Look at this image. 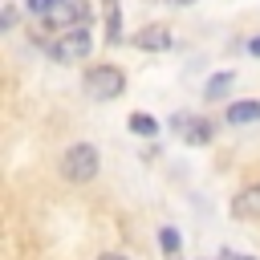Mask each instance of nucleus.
<instances>
[{
  "label": "nucleus",
  "mask_w": 260,
  "mask_h": 260,
  "mask_svg": "<svg viewBox=\"0 0 260 260\" xmlns=\"http://www.w3.org/2000/svg\"><path fill=\"white\" fill-rule=\"evenodd\" d=\"M45 53H49L53 61H61V65H69V61H85V57L93 53V32H89L85 24L65 28V32H57L53 41H45Z\"/></svg>",
  "instance_id": "1"
},
{
  "label": "nucleus",
  "mask_w": 260,
  "mask_h": 260,
  "mask_svg": "<svg viewBox=\"0 0 260 260\" xmlns=\"http://www.w3.org/2000/svg\"><path fill=\"white\" fill-rule=\"evenodd\" d=\"M98 167H102V154L93 142H73L65 154H61V175L69 183H89L98 179Z\"/></svg>",
  "instance_id": "2"
},
{
  "label": "nucleus",
  "mask_w": 260,
  "mask_h": 260,
  "mask_svg": "<svg viewBox=\"0 0 260 260\" xmlns=\"http://www.w3.org/2000/svg\"><path fill=\"white\" fill-rule=\"evenodd\" d=\"M122 89H126V73H122L118 65L102 61V65H89V69H85V93H89V98L114 102V98H122Z\"/></svg>",
  "instance_id": "3"
},
{
  "label": "nucleus",
  "mask_w": 260,
  "mask_h": 260,
  "mask_svg": "<svg viewBox=\"0 0 260 260\" xmlns=\"http://www.w3.org/2000/svg\"><path fill=\"white\" fill-rule=\"evenodd\" d=\"M85 20H89V4H85V0H61V4H53L49 16H45V24H49L53 32L77 28V24H85Z\"/></svg>",
  "instance_id": "4"
},
{
  "label": "nucleus",
  "mask_w": 260,
  "mask_h": 260,
  "mask_svg": "<svg viewBox=\"0 0 260 260\" xmlns=\"http://www.w3.org/2000/svg\"><path fill=\"white\" fill-rule=\"evenodd\" d=\"M134 49H142V53H167L171 49V28L146 24L142 32H134Z\"/></svg>",
  "instance_id": "5"
},
{
  "label": "nucleus",
  "mask_w": 260,
  "mask_h": 260,
  "mask_svg": "<svg viewBox=\"0 0 260 260\" xmlns=\"http://www.w3.org/2000/svg\"><path fill=\"white\" fill-rule=\"evenodd\" d=\"M175 126H183V142H191V146H207V142H211V122H207V118H187V114H179Z\"/></svg>",
  "instance_id": "6"
},
{
  "label": "nucleus",
  "mask_w": 260,
  "mask_h": 260,
  "mask_svg": "<svg viewBox=\"0 0 260 260\" xmlns=\"http://www.w3.org/2000/svg\"><path fill=\"white\" fill-rule=\"evenodd\" d=\"M232 215H236V219H260V183L244 187V191L232 199Z\"/></svg>",
  "instance_id": "7"
},
{
  "label": "nucleus",
  "mask_w": 260,
  "mask_h": 260,
  "mask_svg": "<svg viewBox=\"0 0 260 260\" xmlns=\"http://www.w3.org/2000/svg\"><path fill=\"white\" fill-rule=\"evenodd\" d=\"M232 81H236V73H232V69L211 73V77H207V85H203V102H223V98H228V89H232Z\"/></svg>",
  "instance_id": "8"
},
{
  "label": "nucleus",
  "mask_w": 260,
  "mask_h": 260,
  "mask_svg": "<svg viewBox=\"0 0 260 260\" xmlns=\"http://www.w3.org/2000/svg\"><path fill=\"white\" fill-rule=\"evenodd\" d=\"M228 122H232V126L260 122V102H232V106H228Z\"/></svg>",
  "instance_id": "9"
},
{
  "label": "nucleus",
  "mask_w": 260,
  "mask_h": 260,
  "mask_svg": "<svg viewBox=\"0 0 260 260\" xmlns=\"http://www.w3.org/2000/svg\"><path fill=\"white\" fill-rule=\"evenodd\" d=\"M134 134H142V138H150V134H158V122L150 118V114H130V122H126Z\"/></svg>",
  "instance_id": "10"
},
{
  "label": "nucleus",
  "mask_w": 260,
  "mask_h": 260,
  "mask_svg": "<svg viewBox=\"0 0 260 260\" xmlns=\"http://www.w3.org/2000/svg\"><path fill=\"white\" fill-rule=\"evenodd\" d=\"M106 28H110V41H122V16H118V0H106Z\"/></svg>",
  "instance_id": "11"
},
{
  "label": "nucleus",
  "mask_w": 260,
  "mask_h": 260,
  "mask_svg": "<svg viewBox=\"0 0 260 260\" xmlns=\"http://www.w3.org/2000/svg\"><path fill=\"white\" fill-rule=\"evenodd\" d=\"M158 244H162V252H167V256H175L183 240H179V232H175V228H158Z\"/></svg>",
  "instance_id": "12"
},
{
  "label": "nucleus",
  "mask_w": 260,
  "mask_h": 260,
  "mask_svg": "<svg viewBox=\"0 0 260 260\" xmlns=\"http://www.w3.org/2000/svg\"><path fill=\"white\" fill-rule=\"evenodd\" d=\"M53 4H61V0H24V8H28V16H41V20L49 16V8H53Z\"/></svg>",
  "instance_id": "13"
},
{
  "label": "nucleus",
  "mask_w": 260,
  "mask_h": 260,
  "mask_svg": "<svg viewBox=\"0 0 260 260\" xmlns=\"http://www.w3.org/2000/svg\"><path fill=\"white\" fill-rule=\"evenodd\" d=\"M12 24H16V8H4V16H0V28H4V32H8V28H12Z\"/></svg>",
  "instance_id": "14"
},
{
  "label": "nucleus",
  "mask_w": 260,
  "mask_h": 260,
  "mask_svg": "<svg viewBox=\"0 0 260 260\" xmlns=\"http://www.w3.org/2000/svg\"><path fill=\"white\" fill-rule=\"evenodd\" d=\"M219 260H252V256H244V252H232V248H223V252H219Z\"/></svg>",
  "instance_id": "15"
},
{
  "label": "nucleus",
  "mask_w": 260,
  "mask_h": 260,
  "mask_svg": "<svg viewBox=\"0 0 260 260\" xmlns=\"http://www.w3.org/2000/svg\"><path fill=\"white\" fill-rule=\"evenodd\" d=\"M248 53H252V57H260V37H252V41H248Z\"/></svg>",
  "instance_id": "16"
},
{
  "label": "nucleus",
  "mask_w": 260,
  "mask_h": 260,
  "mask_svg": "<svg viewBox=\"0 0 260 260\" xmlns=\"http://www.w3.org/2000/svg\"><path fill=\"white\" fill-rule=\"evenodd\" d=\"M98 260H130V256H122V252H102Z\"/></svg>",
  "instance_id": "17"
},
{
  "label": "nucleus",
  "mask_w": 260,
  "mask_h": 260,
  "mask_svg": "<svg viewBox=\"0 0 260 260\" xmlns=\"http://www.w3.org/2000/svg\"><path fill=\"white\" fill-rule=\"evenodd\" d=\"M167 4H175V8H187V4H195V0H167Z\"/></svg>",
  "instance_id": "18"
}]
</instances>
